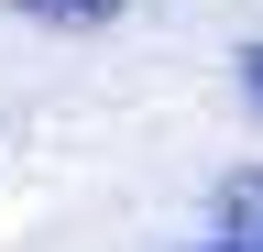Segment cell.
<instances>
[{"mask_svg": "<svg viewBox=\"0 0 263 252\" xmlns=\"http://www.w3.org/2000/svg\"><path fill=\"white\" fill-rule=\"evenodd\" d=\"M22 11H33V22H77V33H88V22L121 11V0H22Z\"/></svg>", "mask_w": 263, "mask_h": 252, "instance_id": "7a4b0ae2", "label": "cell"}, {"mask_svg": "<svg viewBox=\"0 0 263 252\" xmlns=\"http://www.w3.org/2000/svg\"><path fill=\"white\" fill-rule=\"evenodd\" d=\"M241 77H252V99H263V44H252V66H241Z\"/></svg>", "mask_w": 263, "mask_h": 252, "instance_id": "3957f363", "label": "cell"}, {"mask_svg": "<svg viewBox=\"0 0 263 252\" xmlns=\"http://www.w3.org/2000/svg\"><path fill=\"white\" fill-rule=\"evenodd\" d=\"M219 252H252V241H219Z\"/></svg>", "mask_w": 263, "mask_h": 252, "instance_id": "277c9868", "label": "cell"}, {"mask_svg": "<svg viewBox=\"0 0 263 252\" xmlns=\"http://www.w3.org/2000/svg\"><path fill=\"white\" fill-rule=\"evenodd\" d=\"M219 230L263 252V165H241V176H219Z\"/></svg>", "mask_w": 263, "mask_h": 252, "instance_id": "6da1fadb", "label": "cell"}]
</instances>
